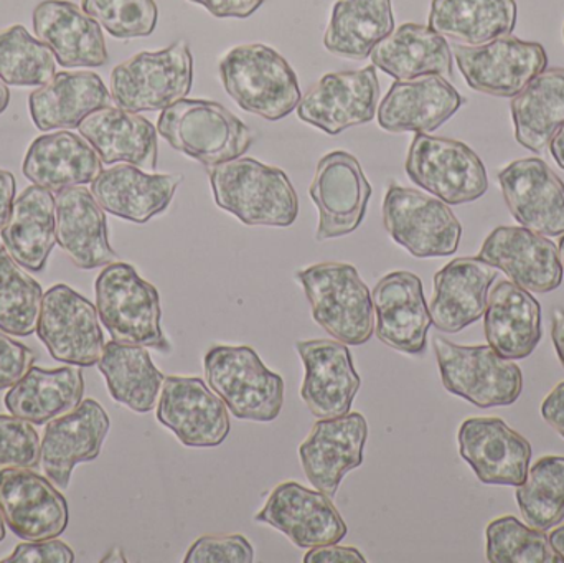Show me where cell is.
<instances>
[{"label": "cell", "mask_w": 564, "mask_h": 563, "mask_svg": "<svg viewBox=\"0 0 564 563\" xmlns=\"http://www.w3.org/2000/svg\"><path fill=\"white\" fill-rule=\"evenodd\" d=\"M383 225L394 243L414 258L449 257L463 237V225L449 205L394 182L384 194Z\"/></svg>", "instance_id": "30bf717a"}, {"label": "cell", "mask_w": 564, "mask_h": 563, "mask_svg": "<svg viewBox=\"0 0 564 563\" xmlns=\"http://www.w3.org/2000/svg\"><path fill=\"white\" fill-rule=\"evenodd\" d=\"M215 204L248 227L288 228L299 217V197L288 174L251 158L212 165Z\"/></svg>", "instance_id": "6da1fadb"}, {"label": "cell", "mask_w": 564, "mask_h": 563, "mask_svg": "<svg viewBox=\"0 0 564 563\" xmlns=\"http://www.w3.org/2000/svg\"><path fill=\"white\" fill-rule=\"evenodd\" d=\"M95 291L99 320L112 340L171 354L158 288L139 277L132 264L115 261L102 268Z\"/></svg>", "instance_id": "3957f363"}, {"label": "cell", "mask_w": 564, "mask_h": 563, "mask_svg": "<svg viewBox=\"0 0 564 563\" xmlns=\"http://www.w3.org/2000/svg\"><path fill=\"white\" fill-rule=\"evenodd\" d=\"M36 336L53 359L68 366H96L105 349L98 310L66 284L43 294Z\"/></svg>", "instance_id": "7c38bea8"}, {"label": "cell", "mask_w": 564, "mask_h": 563, "mask_svg": "<svg viewBox=\"0 0 564 563\" xmlns=\"http://www.w3.org/2000/svg\"><path fill=\"white\" fill-rule=\"evenodd\" d=\"M434 353L444 389L479 409L513 405L522 396V370L490 346H459L437 336Z\"/></svg>", "instance_id": "ba28073f"}, {"label": "cell", "mask_w": 564, "mask_h": 563, "mask_svg": "<svg viewBox=\"0 0 564 563\" xmlns=\"http://www.w3.org/2000/svg\"><path fill=\"white\" fill-rule=\"evenodd\" d=\"M111 429V420L96 400L86 399L78 409L52 420L40 443V465L58 489H68L73 469L95 462Z\"/></svg>", "instance_id": "603a6c76"}, {"label": "cell", "mask_w": 564, "mask_h": 563, "mask_svg": "<svg viewBox=\"0 0 564 563\" xmlns=\"http://www.w3.org/2000/svg\"><path fill=\"white\" fill-rule=\"evenodd\" d=\"M158 420L187 448H217L231 432L227 405L200 377H165Z\"/></svg>", "instance_id": "5bb4252c"}, {"label": "cell", "mask_w": 564, "mask_h": 563, "mask_svg": "<svg viewBox=\"0 0 564 563\" xmlns=\"http://www.w3.org/2000/svg\"><path fill=\"white\" fill-rule=\"evenodd\" d=\"M78 129L102 164L126 162L144 171L158 167V129L138 112L108 106L91 112Z\"/></svg>", "instance_id": "1f68e13d"}, {"label": "cell", "mask_w": 564, "mask_h": 563, "mask_svg": "<svg viewBox=\"0 0 564 563\" xmlns=\"http://www.w3.org/2000/svg\"><path fill=\"white\" fill-rule=\"evenodd\" d=\"M6 539V521H3L2 512H0V542Z\"/></svg>", "instance_id": "94428289"}, {"label": "cell", "mask_w": 564, "mask_h": 563, "mask_svg": "<svg viewBox=\"0 0 564 563\" xmlns=\"http://www.w3.org/2000/svg\"><path fill=\"white\" fill-rule=\"evenodd\" d=\"M15 202V177L12 172L0 169V231L6 227Z\"/></svg>", "instance_id": "db71d44e"}, {"label": "cell", "mask_w": 564, "mask_h": 563, "mask_svg": "<svg viewBox=\"0 0 564 563\" xmlns=\"http://www.w3.org/2000/svg\"><path fill=\"white\" fill-rule=\"evenodd\" d=\"M550 154L555 159L558 167L564 171V126L553 136L552 142H550Z\"/></svg>", "instance_id": "9f6ffc18"}, {"label": "cell", "mask_w": 564, "mask_h": 563, "mask_svg": "<svg viewBox=\"0 0 564 563\" xmlns=\"http://www.w3.org/2000/svg\"><path fill=\"white\" fill-rule=\"evenodd\" d=\"M82 367L40 369L30 367L29 372L10 387L3 403L17 419L33 425H45L58 416L78 409L85 393Z\"/></svg>", "instance_id": "d590c367"}, {"label": "cell", "mask_w": 564, "mask_h": 563, "mask_svg": "<svg viewBox=\"0 0 564 563\" xmlns=\"http://www.w3.org/2000/svg\"><path fill=\"white\" fill-rule=\"evenodd\" d=\"M563 40H564V26H563Z\"/></svg>", "instance_id": "be15d7a7"}, {"label": "cell", "mask_w": 564, "mask_h": 563, "mask_svg": "<svg viewBox=\"0 0 564 563\" xmlns=\"http://www.w3.org/2000/svg\"><path fill=\"white\" fill-rule=\"evenodd\" d=\"M295 350L304 364L302 402L315 419H337L350 413L361 379L351 353L340 340H299Z\"/></svg>", "instance_id": "d6986e66"}, {"label": "cell", "mask_w": 564, "mask_h": 563, "mask_svg": "<svg viewBox=\"0 0 564 563\" xmlns=\"http://www.w3.org/2000/svg\"><path fill=\"white\" fill-rule=\"evenodd\" d=\"M552 339L555 344L556 354H558L560 362L564 367V311L556 310L553 313Z\"/></svg>", "instance_id": "11a10c76"}, {"label": "cell", "mask_w": 564, "mask_h": 563, "mask_svg": "<svg viewBox=\"0 0 564 563\" xmlns=\"http://www.w3.org/2000/svg\"><path fill=\"white\" fill-rule=\"evenodd\" d=\"M497 268L482 258H456L434 274L431 321L441 333L457 334L486 313Z\"/></svg>", "instance_id": "484cf974"}, {"label": "cell", "mask_w": 564, "mask_h": 563, "mask_svg": "<svg viewBox=\"0 0 564 563\" xmlns=\"http://www.w3.org/2000/svg\"><path fill=\"white\" fill-rule=\"evenodd\" d=\"M516 139L542 154L564 126V68L545 69L512 99Z\"/></svg>", "instance_id": "ab89813d"}, {"label": "cell", "mask_w": 564, "mask_h": 563, "mask_svg": "<svg viewBox=\"0 0 564 563\" xmlns=\"http://www.w3.org/2000/svg\"><path fill=\"white\" fill-rule=\"evenodd\" d=\"M182 182L181 174H148L135 165L119 164L91 182V194L102 210L142 225L167 210Z\"/></svg>", "instance_id": "83f0119b"}, {"label": "cell", "mask_w": 564, "mask_h": 563, "mask_svg": "<svg viewBox=\"0 0 564 563\" xmlns=\"http://www.w3.org/2000/svg\"><path fill=\"white\" fill-rule=\"evenodd\" d=\"M0 512L10 531L26 542L59 538L68 528L65 496L32 469H0Z\"/></svg>", "instance_id": "e0dca14e"}, {"label": "cell", "mask_w": 564, "mask_h": 563, "mask_svg": "<svg viewBox=\"0 0 564 563\" xmlns=\"http://www.w3.org/2000/svg\"><path fill=\"white\" fill-rule=\"evenodd\" d=\"M194 58L185 40L159 52H141L116 66L111 96L129 112L164 111L191 93Z\"/></svg>", "instance_id": "52a82bcc"}, {"label": "cell", "mask_w": 564, "mask_h": 563, "mask_svg": "<svg viewBox=\"0 0 564 563\" xmlns=\"http://www.w3.org/2000/svg\"><path fill=\"white\" fill-rule=\"evenodd\" d=\"M56 243L79 270H95L118 261L109 245L105 210L88 188L76 185L58 192Z\"/></svg>", "instance_id": "f1b7e54d"}, {"label": "cell", "mask_w": 564, "mask_h": 563, "mask_svg": "<svg viewBox=\"0 0 564 563\" xmlns=\"http://www.w3.org/2000/svg\"><path fill=\"white\" fill-rule=\"evenodd\" d=\"M545 422L564 440V382H560L542 405Z\"/></svg>", "instance_id": "f5cc1de1"}, {"label": "cell", "mask_w": 564, "mask_h": 563, "mask_svg": "<svg viewBox=\"0 0 564 563\" xmlns=\"http://www.w3.org/2000/svg\"><path fill=\"white\" fill-rule=\"evenodd\" d=\"M371 63L394 79L453 76V50L440 33L420 23H403L381 40L370 55Z\"/></svg>", "instance_id": "e575fe53"}, {"label": "cell", "mask_w": 564, "mask_h": 563, "mask_svg": "<svg viewBox=\"0 0 564 563\" xmlns=\"http://www.w3.org/2000/svg\"><path fill=\"white\" fill-rule=\"evenodd\" d=\"M82 9L119 40L152 35L158 26L155 0H82Z\"/></svg>", "instance_id": "f6af8a7d"}, {"label": "cell", "mask_w": 564, "mask_h": 563, "mask_svg": "<svg viewBox=\"0 0 564 563\" xmlns=\"http://www.w3.org/2000/svg\"><path fill=\"white\" fill-rule=\"evenodd\" d=\"M558 250H560V258H562V263H563V268H564V235L562 237V240H560Z\"/></svg>", "instance_id": "6125c7cd"}, {"label": "cell", "mask_w": 564, "mask_h": 563, "mask_svg": "<svg viewBox=\"0 0 564 563\" xmlns=\"http://www.w3.org/2000/svg\"><path fill=\"white\" fill-rule=\"evenodd\" d=\"M497 178L510 214L522 227L545 237L564 235V182L543 159L513 161Z\"/></svg>", "instance_id": "7402d4cb"}, {"label": "cell", "mask_w": 564, "mask_h": 563, "mask_svg": "<svg viewBox=\"0 0 564 563\" xmlns=\"http://www.w3.org/2000/svg\"><path fill=\"white\" fill-rule=\"evenodd\" d=\"M10 102V89L9 86L3 83V79L0 78V115L9 108Z\"/></svg>", "instance_id": "680465c9"}, {"label": "cell", "mask_w": 564, "mask_h": 563, "mask_svg": "<svg viewBox=\"0 0 564 563\" xmlns=\"http://www.w3.org/2000/svg\"><path fill=\"white\" fill-rule=\"evenodd\" d=\"M207 9L217 19H248L264 0H188Z\"/></svg>", "instance_id": "f907efd6"}, {"label": "cell", "mask_w": 564, "mask_h": 563, "mask_svg": "<svg viewBox=\"0 0 564 563\" xmlns=\"http://www.w3.org/2000/svg\"><path fill=\"white\" fill-rule=\"evenodd\" d=\"M112 96L93 72H62L30 93L29 109L40 131L75 129L91 112L111 106Z\"/></svg>", "instance_id": "d6a6232c"}, {"label": "cell", "mask_w": 564, "mask_h": 563, "mask_svg": "<svg viewBox=\"0 0 564 563\" xmlns=\"http://www.w3.org/2000/svg\"><path fill=\"white\" fill-rule=\"evenodd\" d=\"M304 288L315 323L335 340L347 346H364L375 334L371 291L354 264H312L295 273Z\"/></svg>", "instance_id": "277c9868"}, {"label": "cell", "mask_w": 564, "mask_h": 563, "mask_svg": "<svg viewBox=\"0 0 564 563\" xmlns=\"http://www.w3.org/2000/svg\"><path fill=\"white\" fill-rule=\"evenodd\" d=\"M367 557L355 548H340L338 544L318 545L308 549L304 563H365Z\"/></svg>", "instance_id": "816d5d0a"}, {"label": "cell", "mask_w": 564, "mask_h": 563, "mask_svg": "<svg viewBox=\"0 0 564 563\" xmlns=\"http://www.w3.org/2000/svg\"><path fill=\"white\" fill-rule=\"evenodd\" d=\"M33 30L63 68H98L108 63L101 25L68 0H43L33 10Z\"/></svg>", "instance_id": "4316f807"}, {"label": "cell", "mask_w": 564, "mask_h": 563, "mask_svg": "<svg viewBox=\"0 0 564 563\" xmlns=\"http://www.w3.org/2000/svg\"><path fill=\"white\" fill-rule=\"evenodd\" d=\"M463 105L460 93L443 76L397 79L378 106V126L387 132L430 134L449 121Z\"/></svg>", "instance_id": "d4e9b609"}, {"label": "cell", "mask_w": 564, "mask_h": 563, "mask_svg": "<svg viewBox=\"0 0 564 563\" xmlns=\"http://www.w3.org/2000/svg\"><path fill=\"white\" fill-rule=\"evenodd\" d=\"M40 439L25 420L0 415V469H33L40 465Z\"/></svg>", "instance_id": "bcb514c9"}, {"label": "cell", "mask_w": 564, "mask_h": 563, "mask_svg": "<svg viewBox=\"0 0 564 563\" xmlns=\"http://www.w3.org/2000/svg\"><path fill=\"white\" fill-rule=\"evenodd\" d=\"M451 50L467 86L496 98H516L549 66L542 43L512 35L479 46L456 43Z\"/></svg>", "instance_id": "8fae6325"}, {"label": "cell", "mask_w": 564, "mask_h": 563, "mask_svg": "<svg viewBox=\"0 0 564 563\" xmlns=\"http://www.w3.org/2000/svg\"><path fill=\"white\" fill-rule=\"evenodd\" d=\"M371 192L370 182L355 155L345 151L324 155L308 187V195L318 210L315 240L354 234L365 220Z\"/></svg>", "instance_id": "4fadbf2b"}, {"label": "cell", "mask_w": 564, "mask_h": 563, "mask_svg": "<svg viewBox=\"0 0 564 563\" xmlns=\"http://www.w3.org/2000/svg\"><path fill=\"white\" fill-rule=\"evenodd\" d=\"M550 542H552L553 549H555L556 554L562 557L564 563V526L563 528L555 529L550 535Z\"/></svg>", "instance_id": "6f0895ef"}, {"label": "cell", "mask_w": 564, "mask_h": 563, "mask_svg": "<svg viewBox=\"0 0 564 563\" xmlns=\"http://www.w3.org/2000/svg\"><path fill=\"white\" fill-rule=\"evenodd\" d=\"M158 131L172 149L205 167L243 158L253 131L230 109L207 99H181L159 116Z\"/></svg>", "instance_id": "5b68a950"}, {"label": "cell", "mask_w": 564, "mask_h": 563, "mask_svg": "<svg viewBox=\"0 0 564 563\" xmlns=\"http://www.w3.org/2000/svg\"><path fill=\"white\" fill-rule=\"evenodd\" d=\"M371 301L378 340L398 353L424 354L433 321L420 277L411 271L388 273L371 291Z\"/></svg>", "instance_id": "44dd1931"}, {"label": "cell", "mask_w": 564, "mask_h": 563, "mask_svg": "<svg viewBox=\"0 0 564 563\" xmlns=\"http://www.w3.org/2000/svg\"><path fill=\"white\" fill-rule=\"evenodd\" d=\"M98 367L115 402L135 413L155 409L165 377L152 362L148 347L111 340L105 344Z\"/></svg>", "instance_id": "74e56055"}, {"label": "cell", "mask_w": 564, "mask_h": 563, "mask_svg": "<svg viewBox=\"0 0 564 563\" xmlns=\"http://www.w3.org/2000/svg\"><path fill=\"white\" fill-rule=\"evenodd\" d=\"M486 538L492 563H563L545 531L527 528L513 516L490 522Z\"/></svg>", "instance_id": "ee69618b"}, {"label": "cell", "mask_w": 564, "mask_h": 563, "mask_svg": "<svg viewBox=\"0 0 564 563\" xmlns=\"http://www.w3.org/2000/svg\"><path fill=\"white\" fill-rule=\"evenodd\" d=\"M393 30L391 0H337L324 46L341 58L365 59Z\"/></svg>", "instance_id": "f35d334b"}, {"label": "cell", "mask_w": 564, "mask_h": 563, "mask_svg": "<svg viewBox=\"0 0 564 563\" xmlns=\"http://www.w3.org/2000/svg\"><path fill=\"white\" fill-rule=\"evenodd\" d=\"M459 455L484 485L520 486L529 475L532 445L503 420L476 416L457 433Z\"/></svg>", "instance_id": "ffe728a7"}, {"label": "cell", "mask_w": 564, "mask_h": 563, "mask_svg": "<svg viewBox=\"0 0 564 563\" xmlns=\"http://www.w3.org/2000/svg\"><path fill=\"white\" fill-rule=\"evenodd\" d=\"M254 521L282 532L299 549L338 544L348 534L330 496L295 481L278 485Z\"/></svg>", "instance_id": "2e32d148"}, {"label": "cell", "mask_w": 564, "mask_h": 563, "mask_svg": "<svg viewBox=\"0 0 564 563\" xmlns=\"http://www.w3.org/2000/svg\"><path fill=\"white\" fill-rule=\"evenodd\" d=\"M43 290L22 270L6 248H0V331L10 336L36 333Z\"/></svg>", "instance_id": "b9f144b4"}, {"label": "cell", "mask_w": 564, "mask_h": 563, "mask_svg": "<svg viewBox=\"0 0 564 563\" xmlns=\"http://www.w3.org/2000/svg\"><path fill=\"white\" fill-rule=\"evenodd\" d=\"M404 169L411 182L447 205L479 201L489 188L486 165L469 145L456 139L416 132Z\"/></svg>", "instance_id": "9c48e42d"}, {"label": "cell", "mask_w": 564, "mask_h": 563, "mask_svg": "<svg viewBox=\"0 0 564 563\" xmlns=\"http://www.w3.org/2000/svg\"><path fill=\"white\" fill-rule=\"evenodd\" d=\"M0 238L20 267L33 273L43 271L56 245V201L52 192L39 185L26 187L13 202Z\"/></svg>", "instance_id": "836d02e7"}, {"label": "cell", "mask_w": 564, "mask_h": 563, "mask_svg": "<svg viewBox=\"0 0 564 563\" xmlns=\"http://www.w3.org/2000/svg\"><path fill=\"white\" fill-rule=\"evenodd\" d=\"M22 172L33 185L50 192L91 184L102 172V161L82 136L68 131L39 136L23 159Z\"/></svg>", "instance_id": "4dcf8cb0"}, {"label": "cell", "mask_w": 564, "mask_h": 563, "mask_svg": "<svg viewBox=\"0 0 564 563\" xmlns=\"http://www.w3.org/2000/svg\"><path fill=\"white\" fill-rule=\"evenodd\" d=\"M367 439L368 423L361 413L318 419L299 446L302 469L314 489L334 498L341 479L364 465Z\"/></svg>", "instance_id": "ac0fdd59"}, {"label": "cell", "mask_w": 564, "mask_h": 563, "mask_svg": "<svg viewBox=\"0 0 564 563\" xmlns=\"http://www.w3.org/2000/svg\"><path fill=\"white\" fill-rule=\"evenodd\" d=\"M185 563H253L254 549L245 535H204L188 549Z\"/></svg>", "instance_id": "7dc6e473"}, {"label": "cell", "mask_w": 564, "mask_h": 563, "mask_svg": "<svg viewBox=\"0 0 564 563\" xmlns=\"http://www.w3.org/2000/svg\"><path fill=\"white\" fill-rule=\"evenodd\" d=\"M378 96L380 83L375 65L327 73L302 96L295 111L307 124L338 136L345 129L370 122L377 115Z\"/></svg>", "instance_id": "9a60e30c"}, {"label": "cell", "mask_w": 564, "mask_h": 563, "mask_svg": "<svg viewBox=\"0 0 564 563\" xmlns=\"http://www.w3.org/2000/svg\"><path fill=\"white\" fill-rule=\"evenodd\" d=\"M52 50L33 39L25 26L0 30V78L6 85L43 86L56 75Z\"/></svg>", "instance_id": "7bdbcfd3"}, {"label": "cell", "mask_w": 564, "mask_h": 563, "mask_svg": "<svg viewBox=\"0 0 564 563\" xmlns=\"http://www.w3.org/2000/svg\"><path fill=\"white\" fill-rule=\"evenodd\" d=\"M516 0H433L427 26L460 45L479 46L512 35Z\"/></svg>", "instance_id": "8d00e7d4"}, {"label": "cell", "mask_w": 564, "mask_h": 563, "mask_svg": "<svg viewBox=\"0 0 564 563\" xmlns=\"http://www.w3.org/2000/svg\"><path fill=\"white\" fill-rule=\"evenodd\" d=\"M75 552L56 539L46 541L26 542L17 545L10 557L3 559V563H75Z\"/></svg>", "instance_id": "681fc988"}, {"label": "cell", "mask_w": 564, "mask_h": 563, "mask_svg": "<svg viewBox=\"0 0 564 563\" xmlns=\"http://www.w3.org/2000/svg\"><path fill=\"white\" fill-rule=\"evenodd\" d=\"M479 258L530 293H552L563 283L560 250L545 235L525 227H499L486 238Z\"/></svg>", "instance_id": "cb8c5ba5"}, {"label": "cell", "mask_w": 564, "mask_h": 563, "mask_svg": "<svg viewBox=\"0 0 564 563\" xmlns=\"http://www.w3.org/2000/svg\"><path fill=\"white\" fill-rule=\"evenodd\" d=\"M517 502L527 524L550 531L564 519V456H545L517 486Z\"/></svg>", "instance_id": "60d3db41"}, {"label": "cell", "mask_w": 564, "mask_h": 563, "mask_svg": "<svg viewBox=\"0 0 564 563\" xmlns=\"http://www.w3.org/2000/svg\"><path fill=\"white\" fill-rule=\"evenodd\" d=\"M225 91L243 111L276 122L297 109V75L284 56L263 43L238 45L218 65Z\"/></svg>", "instance_id": "7a4b0ae2"}, {"label": "cell", "mask_w": 564, "mask_h": 563, "mask_svg": "<svg viewBox=\"0 0 564 563\" xmlns=\"http://www.w3.org/2000/svg\"><path fill=\"white\" fill-rule=\"evenodd\" d=\"M484 329L487 343L509 360L532 356L542 339V307L530 291L500 281L489 293Z\"/></svg>", "instance_id": "f546056e"}, {"label": "cell", "mask_w": 564, "mask_h": 563, "mask_svg": "<svg viewBox=\"0 0 564 563\" xmlns=\"http://www.w3.org/2000/svg\"><path fill=\"white\" fill-rule=\"evenodd\" d=\"M204 370L205 382L238 420L270 423L281 415L284 379L251 347L218 344L205 354Z\"/></svg>", "instance_id": "8992f818"}, {"label": "cell", "mask_w": 564, "mask_h": 563, "mask_svg": "<svg viewBox=\"0 0 564 563\" xmlns=\"http://www.w3.org/2000/svg\"><path fill=\"white\" fill-rule=\"evenodd\" d=\"M35 362V353L25 344L0 333V390L15 386Z\"/></svg>", "instance_id": "c3c4849f"}, {"label": "cell", "mask_w": 564, "mask_h": 563, "mask_svg": "<svg viewBox=\"0 0 564 563\" xmlns=\"http://www.w3.org/2000/svg\"><path fill=\"white\" fill-rule=\"evenodd\" d=\"M101 562H126V557L119 549H115V551L108 554V557L102 559Z\"/></svg>", "instance_id": "91938a15"}]
</instances>
